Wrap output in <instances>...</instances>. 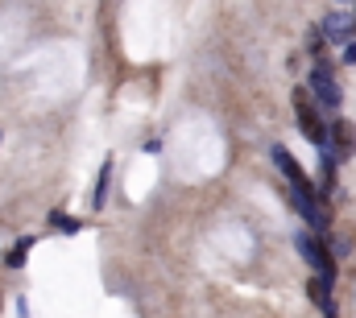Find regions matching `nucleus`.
<instances>
[{
	"label": "nucleus",
	"mask_w": 356,
	"mask_h": 318,
	"mask_svg": "<svg viewBox=\"0 0 356 318\" xmlns=\"http://www.w3.org/2000/svg\"><path fill=\"white\" fill-rule=\"evenodd\" d=\"M294 112H298V124H302V137L311 141V145H327V124L319 120V112L311 108V91L307 87H294Z\"/></svg>",
	"instance_id": "nucleus-1"
},
{
	"label": "nucleus",
	"mask_w": 356,
	"mask_h": 318,
	"mask_svg": "<svg viewBox=\"0 0 356 318\" xmlns=\"http://www.w3.org/2000/svg\"><path fill=\"white\" fill-rule=\"evenodd\" d=\"M294 248H298V252H302V256L311 260V269H315V273H319V277H323L327 285L336 281V260H332V252H327V248H323V244H319L315 236L298 232V236H294Z\"/></svg>",
	"instance_id": "nucleus-2"
},
{
	"label": "nucleus",
	"mask_w": 356,
	"mask_h": 318,
	"mask_svg": "<svg viewBox=\"0 0 356 318\" xmlns=\"http://www.w3.org/2000/svg\"><path fill=\"white\" fill-rule=\"evenodd\" d=\"M323 153L336 161V165L348 161L356 153V128L348 124V120H336V124L327 128V145H323Z\"/></svg>",
	"instance_id": "nucleus-3"
},
{
	"label": "nucleus",
	"mask_w": 356,
	"mask_h": 318,
	"mask_svg": "<svg viewBox=\"0 0 356 318\" xmlns=\"http://www.w3.org/2000/svg\"><path fill=\"white\" fill-rule=\"evenodd\" d=\"M311 91L319 95V103H327V108H340V83L332 79V71L319 62L315 67V75H311Z\"/></svg>",
	"instance_id": "nucleus-4"
},
{
	"label": "nucleus",
	"mask_w": 356,
	"mask_h": 318,
	"mask_svg": "<svg viewBox=\"0 0 356 318\" xmlns=\"http://www.w3.org/2000/svg\"><path fill=\"white\" fill-rule=\"evenodd\" d=\"M323 33H327V42H348L353 21H344L340 12H332V17H327V25H323Z\"/></svg>",
	"instance_id": "nucleus-5"
},
{
	"label": "nucleus",
	"mask_w": 356,
	"mask_h": 318,
	"mask_svg": "<svg viewBox=\"0 0 356 318\" xmlns=\"http://www.w3.org/2000/svg\"><path fill=\"white\" fill-rule=\"evenodd\" d=\"M307 294H311V302H315V306H323V310L332 306V285H327L323 277H311V285H307Z\"/></svg>",
	"instance_id": "nucleus-6"
},
{
	"label": "nucleus",
	"mask_w": 356,
	"mask_h": 318,
	"mask_svg": "<svg viewBox=\"0 0 356 318\" xmlns=\"http://www.w3.org/2000/svg\"><path fill=\"white\" fill-rule=\"evenodd\" d=\"M311 54H323V33H311Z\"/></svg>",
	"instance_id": "nucleus-7"
},
{
	"label": "nucleus",
	"mask_w": 356,
	"mask_h": 318,
	"mask_svg": "<svg viewBox=\"0 0 356 318\" xmlns=\"http://www.w3.org/2000/svg\"><path fill=\"white\" fill-rule=\"evenodd\" d=\"M344 58H348V62H356V42H348V50H344Z\"/></svg>",
	"instance_id": "nucleus-8"
},
{
	"label": "nucleus",
	"mask_w": 356,
	"mask_h": 318,
	"mask_svg": "<svg viewBox=\"0 0 356 318\" xmlns=\"http://www.w3.org/2000/svg\"><path fill=\"white\" fill-rule=\"evenodd\" d=\"M353 29H356V21H353Z\"/></svg>",
	"instance_id": "nucleus-9"
}]
</instances>
